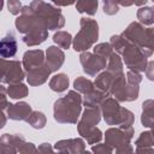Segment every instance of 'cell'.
Segmentation results:
<instances>
[{"label": "cell", "instance_id": "obj_21", "mask_svg": "<svg viewBox=\"0 0 154 154\" xmlns=\"http://www.w3.org/2000/svg\"><path fill=\"white\" fill-rule=\"evenodd\" d=\"M106 97H108L107 94H105L103 91H101V90H99V89L95 88V89L91 90L90 93L83 95L82 102H83L84 107H85V106H100L101 102H102Z\"/></svg>", "mask_w": 154, "mask_h": 154}, {"label": "cell", "instance_id": "obj_37", "mask_svg": "<svg viewBox=\"0 0 154 154\" xmlns=\"http://www.w3.org/2000/svg\"><path fill=\"white\" fill-rule=\"evenodd\" d=\"M91 150L94 152V153H107V154H109V153H112L113 152V149L111 148V147H108L106 143L105 144H96V146H93L91 147Z\"/></svg>", "mask_w": 154, "mask_h": 154}, {"label": "cell", "instance_id": "obj_27", "mask_svg": "<svg viewBox=\"0 0 154 154\" xmlns=\"http://www.w3.org/2000/svg\"><path fill=\"white\" fill-rule=\"evenodd\" d=\"M73 88L79 93V94H88L90 93L91 90L95 89V85H94V82H91L90 79L85 78V77H77L75 81H73Z\"/></svg>", "mask_w": 154, "mask_h": 154}, {"label": "cell", "instance_id": "obj_7", "mask_svg": "<svg viewBox=\"0 0 154 154\" xmlns=\"http://www.w3.org/2000/svg\"><path fill=\"white\" fill-rule=\"evenodd\" d=\"M29 7L45 23L47 30L61 29L65 25V18L59 7H54L43 0H32Z\"/></svg>", "mask_w": 154, "mask_h": 154}, {"label": "cell", "instance_id": "obj_25", "mask_svg": "<svg viewBox=\"0 0 154 154\" xmlns=\"http://www.w3.org/2000/svg\"><path fill=\"white\" fill-rule=\"evenodd\" d=\"M97 0H77L76 8L79 13H87L88 16H94L97 11Z\"/></svg>", "mask_w": 154, "mask_h": 154}, {"label": "cell", "instance_id": "obj_2", "mask_svg": "<svg viewBox=\"0 0 154 154\" xmlns=\"http://www.w3.org/2000/svg\"><path fill=\"white\" fill-rule=\"evenodd\" d=\"M116 52L122 55L124 64L129 70L136 72H143L147 66V54L143 49L124 38L122 35H113L109 42Z\"/></svg>", "mask_w": 154, "mask_h": 154}, {"label": "cell", "instance_id": "obj_36", "mask_svg": "<svg viewBox=\"0 0 154 154\" xmlns=\"http://www.w3.org/2000/svg\"><path fill=\"white\" fill-rule=\"evenodd\" d=\"M34 152H37V148L32 143L26 142V141H24L18 149V153H34Z\"/></svg>", "mask_w": 154, "mask_h": 154}, {"label": "cell", "instance_id": "obj_9", "mask_svg": "<svg viewBox=\"0 0 154 154\" xmlns=\"http://www.w3.org/2000/svg\"><path fill=\"white\" fill-rule=\"evenodd\" d=\"M134 137L132 126H116L109 128L105 134L106 144L117 153H131L134 152L130 141Z\"/></svg>", "mask_w": 154, "mask_h": 154}, {"label": "cell", "instance_id": "obj_17", "mask_svg": "<svg viewBox=\"0 0 154 154\" xmlns=\"http://www.w3.org/2000/svg\"><path fill=\"white\" fill-rule=\"evenodd\" d=\"M18 49V43L13 32H7L0 40V57L1 58H12L16 55Z\"/></svg>", "mask_w": 154, "mask_h": 154}, {"label": "cell", "instance_id": "obj_26", "mask_svg": "<svg viewBox=\"0 0 154 154\" xmlns=\"http://www.w3.org/2000/svg\"><path fill=\"white\" fill-rule=\"evenodd\" d=\"M28 87L25 84H23L22 82L19 83H12L8 85L7 88V95L12 99H23L25 96H28Z\"/></svg>", "mask_w": 154, "mask_h": 154}, {"label": "cell", "instance_id": "obj_40", "mask_svg": "<svg viewBox=\"0 0 154 154\" xmlns=\"http://www.w3.org/2000/svg\"><path fill=\"white\" fill-rule=\"evenodd\" d=\"M37 150H38V152H41V153H48V152H49V153H52L54 149L51 147V144H49V143H42V144L37 148Z\"/></svg>", "mask_w": 154, "mask_h": 154}, {"label": "cell", "instance_id": "obj_14", "mask_svg": "<svg viewBox=\"0 0 154 154\" xmlns=\"http://www.w3.org/2000/svg\"><path fill=\"white\" fill-rule=\"evenodd\" d=\"M64 60H65V54L60 48H58L55 46H51L47 48L45 63L48 66V69L51 70V72L58 71L63 66Z\"/></svg>", "mask_w": 154, "mask_h": 154}, {"label": "cell", "instance_id": "obj_5", "mask_svg": "<svg viewBox=\"0 0 154 154\" xmlns=\"http://www.w3.org/2000/svg\"><path fill=\"white\" fill-rule=\"evenodd\" d=\"M101 116L106 124L117 126H132L135 117L134 113L119 105V101L112 97H106L100 105Z\"/></svg>", "mask_w": 154, "mask_h": 154}, {"label": "cell", "instance_id": "obj_10", "mask_svg": "<svg viewBox=\"0 0 154 154\" xmlns=\"http://www.w3.org/2000/svg\"><path fill=\"white\" fill-rule=\"evenodd\" d=\"M25 73L22 64L18 60H6L0 57V82L1 83H19L24 79Z\"/></svg>", "mask_w": 154, "mask_h": 154}, {"label": "cell", "instance_id": "obj_3", "mask_svg": "<svg viewBox=\"0 0 154 154\" xmlns=\"http://www.w3.org/2000/svg\"><path fill=\"white\" fill-rule=\"evenodd\" d=\"M82 111V96L76 90H70L58 99L53 106L54 119L60 124H76Z\"/></svg>", "mask_w": 154, "mask_h": 154}, {"label": "cell", "instance_id": "obj_13", "mask_svg": "<svg viewBox=\"0 0 154 154\" xmlns=\"http://www.w3.org/2000/svg\"><path fill=\"white\" fill-rule=\"evenodd\" d=\"M54 149L59 153H85V144L82 138H69V140H60L55 143Z\"/></svg>", "mask_w": 154, "mask_h": 154}, {"label": "cell", "instance_id": "obj_32", "mask_svg": "<svg viewBox=\"0 0 154 154\" xmlns=\"http://www.w3.org/2000/svg\"><path fill=\"white\" fill-rule=\"evenodd\" d=\"M103 2V12L108 16H113L117 14L119 11V6L117 4H114L112 0H102Z\"/></svg>", "mask_w": 154, "mask_h": 154}, {"label": "cell", "instance_id": "obj_8", "mask_svg": "<svg viewBox=\"0 0 154 154\" xmlns=\"http://www.w3.org/2000/svg\"><path fill=\"white\" fill-rule=\"evenodd\" d=\"M81 29L72 38V46L76 52L88 51L99 38V24L95 19L82 17L79 19Z\"/></svg>", "mask_w": 154, "mask_h": 154}, {"label": "cell", "instance_id": "obj_15", "mask_svg": "<svg viewBox=\"0 0 154 154\" xmlns=\"http://www.w3.org/2000/svg\"><path fill=\"white\" fill-rule=\"evenodd\" d=\"M45 64V53L41 49H31L25 52L23 55V66L25 69V72L40 67Z\"/></svg>", "mask_w": 154, "mask_h": 154}, {"label": "cell", "instance_id": "obj_41", "mask_svg": "<svg viewBox=\"0 0 154 154\" xmlns=\"http://www.w3.org/2000/svg\"><path fill=\"white\" fill-rule=\"evenodd\" d=\"M6 122H7V118H6V116L4 114L2 109H0V129H2V128L6 125Z\"/></svg>", "mask_w": 154, "mask_h": 154}, {"label": "cell", "instance_id": "obj_29", "mask_svg": "<svg viewBox=\"0 0 154 154\" xmlns=\"http://www.w3.org/2000/svg\"><path fill=\"white\" fill-rule=\"evenodd\" d=\"M137 19L142 25H152L154 23V11L150 6L141 7L137 11Z\"/></svg>", "mask_w": 154, "mask_h": 154}, {"label": "cell", "instance_id": "obj_6", "mask_svg": "<svg viewBox=\"0 0 154 154\" xmlns=\"http://www.w3.org/2000/svg\"><path fill=\"white\" fill-rule=\"evenodd\" d=\"M122 36L128 41L132 42L137 47L144 51L147 57H152L153 54V38H154V29L144 28L138 22L130 23L126 29L122 32Z\"/></svg>", "mask_w": 154, "mask_h": 154}, {"label": "cell", "instance_id": "obj_34", "mask_svg": "<svg viewBox=\"0 0 154 154\" xmlns=\"http://www.w3.org/2000/svg\"><path fill=\"white\" fill-rule=\"evenodd\" d=\"M114 4H117L118 6H125V7H129V6H132V5H136V6H143L147 4L148 0H112Z\"/></svg>", "mask_w": 154, "mask_h": 154}, {"label": "cell", "instance_id": "obj_42", "mask_svg": "<svg viewBox=\"0 0 154 154\" xmlns=\"http://www.w3.org/2000/svg\"><path fill=\"white\" fill-rule=\"evenodd\" d=\"M2 7H4V0H0V12H1Z\"/></svg>", "mask_w": 154, "mask_h": 154}, {"label": "cell", "instance_id": "obj_18", "mask_svg": "<svg viewBox=\"0 0 154 154\" xmlns=\"http://www.w3.org/2000/svg\"><path fill=\"white\" fill-rule=\"evenodd\" d=\"M49 75H51V70L45 64V65H42L40 67H36V69H32L30 71H26V81L32 87L41 85L48 79Z\"/></svg>", "mask_w": 154, "mask_h": 154}, {"label": "cell", "instance_id": "obj_24", "mask_svg": "<svg viewBox=\"0 0 154 154\" xmlns=\"http://www.w3.org/2000/svg\"><path fill=\"white\" fill-rule=\"evenodd\" d=\"M106 70L113 75H118L124 72L123 71V60L120 58V55L118 53L112 52V54L108 57L107 59V65H106Z\"/></svg>", "mask_w": 154, "mask_h": 154}, {"label": "cell", "instance_id": "obj_19", "mask_svg": "<svg viewBox=\"0 0 154 154\" xmlns=\"http://www.w3.org/2000/svg\"><path fill=\"white\" fill-rule=\"evenodd\" d=\"M153 143H154V138H153V134L152 131H144L140 135V137L136 140L135 144H136V152L137 153H152L153 152Z\"/></svg>", "mask_w": 154, "mask_h": 154}, {"label": "cell", "instance_id": "obj_28", "mask_svg": "<svg viewBox=\"0 0 154 154\" xmlns=\"http://www.w3.org/2000/svg\"><path fill=\"white\" fill-rule=\"evenodd\" d=\"M25 122L29 125H31L34 129H42V128H45V125L47 123V119H46V116L42 112H40V111H31V113L25 119Z\"/></svg>", "mask_w": 154, "mask_h": 154}, {"label": "cell", "instance_id": "obj_39", "mask_svg": "<svg viewBox=\"0 0 154 154\" xmlns=\"http://www.w3.org/2000/svg\"><path fill=\"white\" fill-rule=\"evenodd\" d=\"M153 65H154L153 61H148L147 63V66H146V70H144V72L147 73V77L150 81H153Z\"/></svg>", "mask_w": 154, "mask_h": 154}, {"label": "cell", "instance_id": "obj_23", "mask_svg": "<svg viewBox=\"0 0 154 154\" xmlns=\"http://www.w3.org/2000/svg\"><path fill=\"white\" fill-rule=\"evenodd\" d=\"M141 122L146 128H152L154 117H153V100H146L142 105V117Z\"/></svg>", "mask_w": 154, "mask_h": 154}, {"label": "cell", "instance_id": "obj_38", "mask_svg": "<svg viewBox=\"0 0 154 154\" xmlns=\"http://www.w3.org/2000/svg\"><path fill=\"white\" fill-rule=\"evenodd\" d=\"M52 1L57 6H70V5L75 4L77 0H52Z\"/></svg>", "mask_w": 154, "mask_h": 154}, {"label": "cell", "instance_id": "obj_20", "mask_svg": "<svg viewBox=\"0 0 154 154\" xmlns=\"http://www.w3.org/2000/svg\"><path fill=\"white\" fill-rule=\"evenodd\" d=\"M113 77L114 75L108 72L107 70L99 73L95 78V82H94V85L96 89L103 91L105 94H107L109 96V88H111V84H112V81H113Z\"/></svg>", "mask_w": 154, "mask_h": 154}, {"label": "cell", "instance_id": "obj_11", "mask_svg": "<svg viewBox=\"0 0 154 154\" xmlns=\"http://www.w3.org/2000/svg\"><path fill=\"white\" fill-rule=\"evenodd\" d=\"M79 61L83 67V71L88 76H96L107 65V59H105L95 53H90L88 51H84L81 53Z\"/></svg>", "mask_w": 154, "mask_h": 154}, {"label": "cell", "instance_id": "obj_33", "mask_svg": "<svg viewBox=\"0 0 154 154\" xmlns=\"http://www.w3.org/2000/svg\"><path fill=\"white\" fill-rule=\"evenodd\" d=\"M7 8H8V12L17 16L20 13L22 8H23V5L19 0H7Z\"/></svg>", "mask_w": 154, "mask_h": 154}, {"label": "cell", "instance_id": "obj_35", "mask_svg": "<svg viewBox=\"0 0 154 154\" xmlns=\"http://www.w3.org/2000/svg\"><path fill=\"white\" fill-rule=\"evenodd\" d=\"M7 89L0 84V109H5L8 106V101H7Z\"/></svg>", "mask_w": 154, "mask_h": 154}, {"label": "cell", "instance_id": "obj_31", "mask_svg": "<svg viewBox=\"0 0 154 154\" xmlns=\"http://www.w3.org/2000/svg\"><path fill=\"white\" fill-rule=\"evenodd\" d=\"M112 52H113V47L108 42H102L94 47V53L105 59H108V57L112 54Z\"/></svg>", "mask_w": 154, "mask_h": 154}, {"label": "cell", "instance_id": "obj_4", "mask_svg": "<svg viewBox=\"0 0 154 154\" xmlns=\"http://www.w3.org/2000/svg\"><path fill=\"white\" fill-rule=\"evenodd\" d=\"M101 120L100 106H85L81 119L76 123L78 134L87 140L89 144L99 143L102 140V132L96 128Z\"/></svg>", "mask_w": 154, "mask_h": 154}, {"label": "cell", "instance_id": "obj_16", "mask_svg": "<svg viewBox=\"0 0 154 154\" xmlns=\"http://www.w3.org/2000/svg\"><path fill=\"white\" fill-rule=\"evenodd\" d=\"M6 109H7V117L12 120H25L32 111L31 106L24 101L17 103H8Z\"/></svg>", "mask_w": 154, "mask_h": 154}, {"label": "cell", "instance_id": "obj_22", "mask_svg": "<svg viewBox=\"0 0 154 154\" xmlns=\"http://www.w3.org/2000/svg\"><path fill=\"white\" fill-rule=\"evenodd\" d=\"M69 77L65 73H58L55 76H53L49 81V88L55 91V93H61V91H65L69 87Z\"/></svg>", "mask_w": 154, "mask_h": 154}, {"label": "cell", "instance_id": "obj_1", "mask_svg": "<svg viewBox=\"0 0 154 154\" xmlns=\"http://www.w3.org/2000/svg\"><path fill=\"white\" fill-rule=\"evenodd\" d=\"M14 24L18 32L23 34V42L29 47L41 45L48 37V30L45 23L32 12L29 6H23Z\"/></svg>", "mask_w": 154, "mask_h": 154}, {"label": "cell", "instance_id": "obj_12", "mask_svg": "<svg viewBox=\"0 0 154 154\" xmlns=\"http://www.w3.org/2000/svg\"><path fill=\"white\" fill-rule=\"evenodd\" d=\"M25 141L20 134H4L0 137V154L18 153L19 147Z\"/></svg>", "mask_w": 154, "mask_h": 154}, {"label": "cell", "instance_id": "obj_30", "mask_svg": "<svg viewBox=\"0 0 154 154\" xmlns=\"http://www.w3.org/2000/svg\"><path fill=\"white\" fill-rule=\"evenodd\" d=\"M53 41L60 48L67 49V48H70V46L72 43V36L67 31H58V32H55L53 35Z\"/></svg>", "mask_w": 154, "mask_h": 154}]
</instances>
